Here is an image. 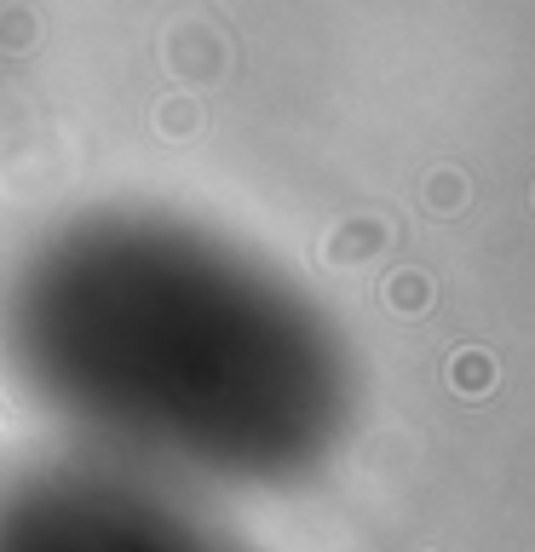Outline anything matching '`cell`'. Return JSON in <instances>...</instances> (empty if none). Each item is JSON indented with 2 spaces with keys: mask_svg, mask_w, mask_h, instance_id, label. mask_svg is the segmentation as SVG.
<instances>
[{
  "mask_svg": "<svg viewBox=\"0 0 535 552\" xmlns=\"http://www.w3.org/2000/svg\"><path fill=\"white\" fill-rule=\"evenodd\" d=\"M449 380H455V391H466V397H484V391H495V357H489V351H455Z\"/></svg>",
  "mask_w": 535,
  "mask_h": 552,
  "instance_id": "cell-1",
  "label": "cell"
}]
</instances>
